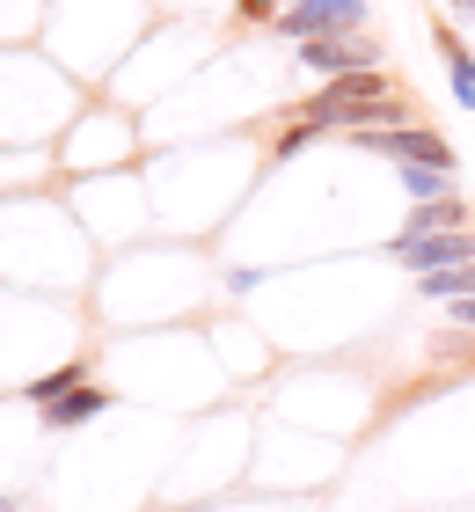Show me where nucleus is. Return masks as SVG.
<instances>
[{
  "label": "nucleus",
  "instance_id": "obj_1",
  "mask_svg": "<svg viewBox=\"0 0 475 512\" xmlns=\"http://www.w3.org/2000/svg\"><path fill=\"white\" fill-rule=\"evenodd\" d=\"M300 125H315V132H388L402 125V96L380 74H344V81H322L315 96L300 103Z\"/></svg>",
  "mask_w": 475,
  "mask_h": 512
},
{
  "label": "nucleus",
  "instance_id": "obj_2",
  "mask_svg": "<svg viewBox=\"0 0 475 512\" xmlns=\"http://www.w3.org/2000/svg\"><path fill=\"white\" fill-rule=\"evenodd\" d=\"M366 0H285L271 30L285 44H315V37H366Z\"/></svg>",
  "mask_w": 475,
  "mask_h": 512
},
{
  "label": "nucleus",
  "instance_id": "obj_3",
  "mask_svg": "<svg viewBox=\"0 0 475 512\" xmlns=\"http://www.w3.org/2000/svg\"><path fill=\"white\" fill-rule=\"evenodd\" d=\"M300 66L315 81H344V74H380V37H315V44H293Z\"/></svg>",
  "mask_w": 475,
  "mask_h": 512
},
{
  "label": "nucleus",
  "instance_id": "obj_4",
  "mask_svg": "<svg viewBox=\"0 0 475 512\" xmlns=\"http://www.w3.org/2000/svg\"><path fill=\"white\" fill-rule=\"evenodd\" d=\"M351 147H366V154H388V161H417V169H446V176H454V147H446L439 132H417V125L351 132Z\"/></svg>",
  "mask_w": 475,
  "mask_h": 512
},
{
  "label": "nucleus",
  "instance_id": "obj_5",
  "mask_svg": "<svg viewBox=\"0 0 475 512\" xmlns=\"http://www.w3.org/2000/svg\"><path fill=\"white\" fill-rule=\"evenodd\" d=\"M395 264L402 271H454V264H475V235H468V227H454V235H395Z\"/></svg>",
  "mask_w": 475,
  "mask_h": 512
},
{
  "label": "nucleus",
  "instance_id": "obj_6",
  "mask_svg": "<svg viewBox=\"0 0 475 512\" xmlns=\"http://www.w3.org/2000/svg\"><path fill=\"white\" fill-rule=\"evenodd\" d=\"M110 410V395L103 388H74V395H59V403H44V432H74V425H88V417H103Z\"/></svg>",
  "mask_w": 475,
  "mask_h": 512
},
{
  "label": "nucleus",
  "instance_id": "obj_7",
  "mask_svg": "<svg viewBox=\"0 0 475 512\" xmlns=\"http://www.w3.org/2000/svg\"><path fill=\"white\" fill-rule=\"evenodd\" d=\"M454 227H468V205L461 198H424V205H410L402 235H454Z\"/></svg>",
  "mask_w": 475,
  "mask_h": 512
},
{
  "label": "nucleus",
  "instance_id": "obj_8",
  "mask_svg": "<svg viewBox=\"0 0 475 512\" xmlns=\"http://www.w3.org/2000/svg\"><path fill=\"white\" fill-rule=\"evenodd\" d=\"M439 59H446V81H454V103L475 118V52H468L454 30H439Z\"/></svg>",
  "mask_w": 475,
  "mask_h": 512
},
{
  "label": "nucleus",
  "instance_id": "obj_9",
  "mask_svg": "<svg viewBox=\"0 0 475 512\" xmlns=\"http://www.w3.org/2000/svg\"><path fill=\"white\" fill-rule=\"evenodd\" d=\"M417 286H424V300H439V308H446V300H468V293H475V264H454V271H424Z\"/></svg>",
  "mask_w": 475,
  "mask_h": 512
},
{
  "label": "nucleus",
  "instance_id": "obj_10",
  "mask_svg": "<svg viewBox=\"0 0 475 512\" xmlns=\"http://www.w3.org/2000/svg\"><path fill=\"white\" fill-rule=\"evenodd\" d=\"M395 176H402V191H410L417 205H424V198H454V176H446V169H417V161H395Z\"/></svg>",
  "mask_w": 475,
  "mask_h": 512
},
{
  "label": "nucleus",
  "instance_id": "obj_11",
  "mask_svg": "<svg viewBox=\"0 0 475 512\" xmlns=\"http://www.w3.org/2000/svg\"><path fill=\"white\" fill-rule=\"evenodd\" d=\"M81 374H88V366L74 359V366H59V374H44V381H30V403L44 410V403H59V395H74V388H81Z\"/></svg>",
  "mask_w": 475,
  "mask_h": 512
},
{
  "label": "nucleus",
  "instance_id": "obj_12",
  "mask_svg": "<svg viewBox=\"0 0 475 512\" xmlns=\"http://www.w3.org/2000/svg\"><path fill=\"white\" fill-rule=\"evenodd\" d=\"M307 139H322V132H315V125H300V118H293V125H285V132H278V147H271V154H278V161H293V154L307 147Z\"/></svg>",
  "mask_w": 475,
  "mask_h": 512
},
{
  "label": "nucleus",
  "instance_id": "obj_13",
  "mask_svg": "<svg viewBox=\"0 0 475 512\" xmlns=\"http://www.w3.org/2000/svg\"><path fill=\"white\" fill-rule=\"evenodd\" d=\"M446 322H461V330H475V293H468V300H446Z\"/></svg>",
  "mask_w": 475,
  "mask_h": 512
},
{
  "label": "nucleus",
  "instance_id": "obj_14",
  "mask_svg": "<svg viewBox=\"0 0 475 512\" xmlns=\"http://www.w3.org/2000/svg\"><path fill=\"white\" fill-rule=\"evenodd\" d=\"M278 8H285V0H242V15H249V22H264V15H278Z\"/></svg>",
  "mask_w": 475,
  "mask_h": 512
},
{
  "label": "nucleus",
  "instance_id": "obj_15",
  "mask_svg": "<svg viewBox=\"0 0 475 512\" xmlns=\"http://www.w3.org/2000/svg\"><path fill=\"white\" fill-rule=\"evenodd\" d=\"M446 8H454V15H475V0H446Z\"/></svg>",
  "mask_w": 475,
  "mask_h": 512
},
{
  "label": "nucleus",
  "instance_id": "obj_16",
  "mask_svg": "<svg viewBox=\"0 0 475 512\" xmlns=\"http://www.w3.org/2000/svg\"><path fill=\"white\" fill-rule=\"evenodd\" d=\"M0 512H15V498H0Z\"/></svg>",
  "mask_w": 475,
  "mask_h": 512
}]
</instances>
